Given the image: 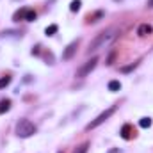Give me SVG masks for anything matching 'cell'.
Here are the masks:
<instances>
[{"label":"cell","instance_id":"19","mask_svg":"<svg viewBox=\"0 0 153 153\" xmlns=\"http://www.w3.org/2000/svg\"><path fill=\"white\" fill-rule=\"evenodd\" d=\"M39 53V46H34V48H32V55H38Z\"/></svg>","mask_w":153,"mask_h":153},{"label":"cell","instance_id":"5","mask_svg":"<svg viewBox=\"0 0 153 153\" xmlns=\"http://www.w3.org/2000/svg\"><path fill=\"white\" fill-rule=\"evenodd\" d=\"M76 48H78V39L73 41V43H70V45L66 46V50L62 52V59H64V61H70V59L76 53Z\"/></svg>","mask_w":153,"mask_h":153},{"label":"cell","instance_id":"4","mask_svg":"<svg viewBox=\"0 0 153 153\" xmlns=\"http://www.w3.org/2000/svg\"><path fill=\"white\" fill-rule=\"evenodd\" d=\"M96 64H98V57H93L91 61H87L85 64H82L78 70H76V76H80V78H84V76H87L94 68H96Z\"/></svg>","mask_w":153,"mask_h":153},{"label":"cell","instance_id":"2","mask_svg":"<svg viewBox=\"0 0 153 153\" xmlns=\"http://www.w3.org/2000/svg\"><path fill=\"white\" fill-rule=\"evenodd\" d=\"M34 134H36V126H34L32 121H29V119H20V121L16 123V135H18V137L27 139V137H30V135H34Z\"/></svg>","mask_w":153,"mask_h":153},{"label":"cell","instance_id":"7","mask_svg":"<svg viewBox=\"0 0 153 153\" xmlns=\"http://www.w3.org/2000/svg\"><path fill=\"white\" fill-rule=\"evenodd\" d=\"M134 134H135V132H134L132 125H123V128H121V137H123V139H130Z\"/></svg>","mask_w":153,"mask_h":153},{"label":"cell","instance_id":"10","mask_svg":"<svg viewBox=\"0 0 153 153\" xmlns=\"http://www.w3.org/2000/svg\"><path fill=\"white\" fill-rule=\"evenodd\" d=\"M119 89H121V82H119V80H111V82H109V91L116 93V91H119Z\"/></svg>","mask_w":153,"mask_h":153},{"label":"cell","instance_id":"14","mask_svg":"<svg viewBox=\"0 0 153 153\" xmlns=\"http://www.w3.org/2000/svg\"><path fill=\"white\" fill-rule=\"evenodd\" d=\"M57 30H59V27H57V25H48V27H46V30H45V34H46V36H53Z\"/></svg>","mask_w":153,"mask_h":153},{"label":"cell","instance_id":"20","mask_svg":"<svg viewBox=\"0 0 153 153\" xmlns=\"http://www.w3.org/2000/svg\"><path fill=\"white\" fill-rule=\"evenodd\" d=\"M148 7H152L153 9V0H148Z\"/></svg>","mask_w":153,"mask_h":153},{"label":"cell","instance_id":"15","mask_svg":"<svg viewBox=\"0 0 153 153\" xmlns=\"http://www.w3.org/2000/svg\"><path fill=\"white\" fill-rule=\"evenodd\" d=\"M9 84H11V76H9V75H5V76H2V78H0V89L7 87Z\"/></svg>","mask_w":153,"mask_h":153},{"label":"cell","instance_id":"17","mask_svg":"<svg viewBox=\"0 0 153 153\" xmlns=\"http://www.w3.org/2000/svg\"><path fill=\"white\" fill-rule=\"evenodd\" d=\"M87 148H89V143H84V144H80L73 153H87Z\"/></svg>","mask_w":153,"mask_h":153},{"label":"cell","instance_id":"13","mask_svg":"<svg viewBox=\"0 0 153 153\" xmlns=\"http://www.w3.org/2000/svg\"><path fill=\"white\" fill-rule=\"evenodd\" d=\"M25 13H27V9H20V11H16V13H14V22L25 20Z\"/></svg>","mask_w":153,"mask_h":153},{"label":"cell","instance_id":"16","mask_svg":"<svg viewBox=\"0 0 153 153\" xmlns=\"http://www.w3.org/2000/svg\"><path fill=\"white\" fill-rule=\"evenodd\" d=\"M80 5H82V2H80V0H73V2L70 4V9H71L73 13H76V11L80 9Z\"/></svg>","mask_w":153,"mask_h":153},{"label":"cell","instance_id":"1","mask_svg":"<svg viewBox=\"0 0 153 153\" xmlns=\"http://www.w3.org/2000/svg\"><path fill=\"white\" fill-rule=\"evenodd\" d=\"M114 29H107V30H103V32H100L96 38L93 39L91 43H89V46H87V53H91V52H96V50H100L102 46H105L111 39L114 38Z\"/></svg>","mask_w":153,"mask_h":153},{"label":"cell","instance_id":"9","mask_svg":"<svg viewBox=\"0 0 153 153\" xmlns=\"http://www.w3.org/2000/svg\"><path fill=\"white\" fill-rule=\"evenodd\" d=\"M9 109H11V100H9V98H4V100H0V114L7 112Z\"/></svg>","mask_w":153,"mask_h":153},{"label":"cell","instance_id":"11","mask_svg":"<svg viewBox=\"0 0 153 153\" xmlns=\"http://www.w3.org/2000/svg\"><path fill=\"white\" fill-rule=\"evenodd\" d=\"M152 117H141V121H139V126L141 128H150L152 126Z\"/></svg>","mask_w":153,"mask_h":153},{"label":"cell","instance_id":"6","mask_svg":"<svg viewBox=\"0 0 153 153\" xmlns=\"http://www.w3.org/2000/svg\"><path fill=\"white\" fill-rule=\"evenodd\" d=\"M152 32H153V27L148 25V23H143V25H139V29H137V34H139L141 38H146V36H150Z\"/></svg>","mask_w":153,"mask_h":153},{"label":"cell","instance_id":"18","mask_svg":"<svg viewBox=\"0 0 153 153\" xmlns=\"http://www.w3.org/2000/svg\"><path fill=\"white\" fill-rule=\"evenodd\" d=\"M134 68H137V62H132V64H128V66H123L121 71H123V73H128V71H132Z\"/></svg>","mask_w":153,"mask_h":153},{"label":"cell","instance_id":"12","mask_svg":"<svg viewBox=\"0 0 153 153\" xmlns=\"http://www.w3.org/2000/svg\"><path fill=\"white\" fill-rule=\"evenodd\" d=\"M36 18H38L36 11H32V9H27V13H25V20H27V22H34Z\"/></svg>","mask_w":153,"mask_h":153},{"label":"cell","instance_id":"8","mask_svg":"<svg viewBox=\"0 0 153 153\" xmlns=\"http://www.w3.org/2000/svg\"><path fill=\"white\" fill-rule=\"evenodd\" d=\"M100 18H103V11H96L94 14H89L87 16V23H96Z\"/></svg>","mask_w":153,"mask_h":153},{"label":"cell","instance_id":"3","mask_svg":"<svg viewBox=\"0 0 153 153\" xmlns=\"http://www.w3.org/2000/svg\"><path fill=\"white\" fill-rule=\"evenodd\" d=\"M114 112H116V105H112L111 109H107L105 112H102V114L98 116L96 119H93V121H91V123H89V125L85 126V130H93V128H96V126H100L102 123H105V121H107V119H109L111 116L114 114Z\"/></svg>","mask_w":153,"mask_h":153}]
</instances>
